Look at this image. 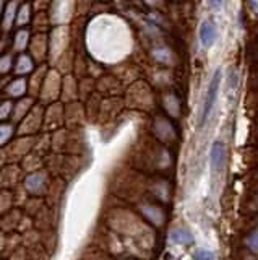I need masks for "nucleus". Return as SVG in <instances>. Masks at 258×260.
Instances as JSON below:
<instances>
[{
    "mask_svg": "<svg viewBox=\"0 0 258 260\" xmlns=\"http://www.w3.org/2000/svg\"><path fill=\"white\" fill-rule=\"evenodd\" d=\"M221 78H223V70L217 69L214 72V75L211 78L208 85V91H206V98H205V103H203V111H201V117L198 120V127H201L206 122V119L209 117L211 114L216 100H217V93H219V85H221Z\"/></svg>",
    "mask_w": 258,
    "mask_h": 260,
    "instance_id": "nucleus-1",
    "label": "nucleus"
},
{
    "mask_svg": "<svg viewBox=\"0 0 258 260\" xmlns=\"http://www.w3.org/2000/svg\"><path fill=\"white\" fill-rule=\"evenodd\" d=\"M226 159H228V153H226V146L223 142H214L209 151V165L214 173H221L226 166Z\"/></svg>",
    "mask_w": 258,
    "mask_h": 260,
    "instance_id": "nucleus-2",
    "label": "nucleus"
},
{
    "mask_svg": "<svg viewBox=\"0 0 258 260\" xmlns=\"http://www.w3.org/2000/svg\"><path fill=\"white\" fill-rule=\"evenodd\" d=\"M216 39V26L213 21H203L200 26V43L205 49H209Z\"/></svg>",
    "mask_w": 258,
    "mask_h": 260,
    "instance_id": "nucleus-3",
    "label": "nucleus"
},
{
    "mask_svg": "<svg viewBox=\"0 0 258 260\" xmlns=\"http://www.w3.org/2000/svg\"><path fill=\"white\" fill-rule=\"evenodd\" d=\"M25 187L29 193H41L44 189V176L41 173L29 174L25 181Z\"/></svg>",
    "mask_w": 258,
    "mask_h": 260,
    "instance_id": "nucleus-4",
    "label": "nucleus"
},
{
    "mask_svg": "<svg viewBox=\"0 0 258 260\" xmlns=\"http://www.w3.org/2000/svg\"><path fill=\"white\" fill-rule=\"evenodd\" d=\"M171 241L179 246H189L193 242V236L187 230H174L171 233Z\"/></svg>",
    "mask_w": 258,
    "mask_h": 260,
    "instance_id": "nucleus-5",
    "label": "nucleus"
},
{
    "mask_svg": "<svg viewBox=\"0 0 258 260\" xmlns=\"http://www.w3.org/2000/svg\"><path fill=\"white\" fill-rule=\"evenodd\" d=\"M143 213L148 219H151L155 224H161L164 221V213L161 211V208H158L155 205H144L143 207Z\"/></svg>",
    "mask_w": 258,
    "mask_h": 260,
    "instance_id": "nucleus-6",
    "label": "nucleus"
},
{
    "mask_svg": "<svg viewBox=\"0 0 258 260\" xmlns=\"http://www.w3.org/2000/svg\"><path fill=\"white\" fill-rule=\"evenodd\" d=\"M15 70H17V73H20V75H23V73H29L33 70V60H31V57L20 55L17 65H15Z\"/></svg>",
    "mask_w": 258,
    "mask_h": 260,
    "instance_id": "nucleus-7",
    "label": "nucleus"
},
{
    "mask_svg": "<svg viewBox=\"0 0 258 260\" xmlns=\"http://www.w3.org/2000/svg\"><path fill=\"white\" fill-rule=\"evenodd\" d=\"M7 91H9L10 96H17V98L23 96V94H25V91H26V81L23 80V78H18V80L12 81V85L9 86Z\"/></svg>",
    "mask_w": 258,
    "mask_h": 260,
    "instance_id": "nucleus-8",
    "label": "nucleus"
},
{
    "mask_svg": "<svg viewBox=\"0 0 258 260\" xmlns=\"http://www.w3.org/2000/svg\"><path fill=\"white\" fill-rule=\"evenodd\" d=\"M15 10H17V4H9L5 8V13H4V28L9 29L12 26L13 20H17V13H15Z\"/></svg>",
    "mask_w": 258,
    "mask_h": 260,
    "instance_id": "nucleus-9",
    "label": "nucleus"
},
{
    "mask_svg": "<svg viewBox=\"0 0 258 260\" xmlns=\"http://www.w3.org/2000/svg\"><path fill=\"white\" fill-rule=\"evenodd\" d=\"M28 38H29V32L25 29H20L17 32V36H15V49L23 51V49L28 46Z\"/></svg>",
    "mask_w": 258,
    "mask_h": 260,
    "instance_id": "nucleus-10",
    "label": "nucleus"
},
{
    "mask_svg": "<svg viewBox=\"0 0 258 260\" xmlns=\"http://www.w3.org/2000/svg\"><path fill=\"white\" fill-rule=\"evenodd\" d=\"M12 134H13V127L12 125H9V124L0 125V146L9 142V138L12 137Z\"/></svg>",
    "mask_w": 258,
    "mask_h": 260,
    "instance_id": "nucleus-11",
    "label": "nucleus"
},
{
    "mask_svg": "<svg viewBox=\"0 0 258 260\" xmlns=\"http://www.w3.org/2000/svg\"><path fill=\"white\" fill-rule=\"evenodd\" d=\"M29 7L28 5H23L20 8V13H17V23L18 24H25L26 21H29Z\"/></svg>",
    "mask_w": 258,
    "mask_h": 260,
    "instance_id": "nucleus-12",
    "label": "nucleus"
},
{
    "mask_svg": "<svg viewBox=\"0 0 258 260\" xmlns=\"http://www.w3.org/2000/svg\"><path fill=\"white\" fill-rule=\"evenodd\" d=\"M193 260H216L214 254L211 250H206V249H201L195 254V258Z\"/></svg>",
    "mask_w": 258,
    "mask_h": 260,
    "instance_id": "nucleus-13",
    "label": "nucleus"
},
{
    "mask_svg": "<svg viewBox=\"0 0 258 260\" xmlns=\"http://www.w3.org/2000/svg\"><path fill=\"white\" fill-rule=\"evenodd\" d=\"M245 244H247V247H250L252 250L258 252V233L250 234L248 238H247V241H245Z\"/></svg>",
    "mask_w": 258,
    "mask_h": 260,
    "instance_id": "nucleus-14",
    "label": "nucleus"
},
{
    "mask_svg": "<svg viewBox=\"0 0 258 260\" xmlns=\"http://www.w3.org/2000/svg\"><path fill=\"white\" fill-rule=\"evenodd\" d=\"M10 112H12V103H4V104H0V120L9 117V116H10Z\"/></svg>",
    "mask_w": 258,
    "mask_h": 260,
    "instance_id": "nucleus-15",
    "label": "nucleus"
},
{
    "mask_svg": "<svg viewBox=\"0 0 258 260\" xmlns=\"http://www.w3.org/2000/svg\"><path fill=\"white\" fill-rule=\"evenodd\" d=\"M10 63H12V60H10L9 55H5L4 59H0V72H7V70H9Z\"/></svg>",
    "mask_w": 258,
    "mask_h": 260,
    "instance_id": "nucleus-16",
    "label": "nucleus"
},
{
    "mask_svg": "<svg viewBox=\"0 0 258 260\" xmlns=\"http://www.w3.org/2000/svg\"><path fill=\"white\" fill-rule=\"evenodd\" d=\"M0 10H2V2H0Z\"/></svg>",
    "mask_w": 258,
    "mask_h": 260,
    "instance_id": "nucleus-17",
    "label": "nucleus"
}]
</instances>
